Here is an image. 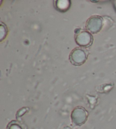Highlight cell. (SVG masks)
<instances>
[{"label": "cell", "mask_w": 116, "mask_h": 129, "mask_svg": "<svg viewBox=\"0 0 116 129\" xmlns=\"http://www.w3.org/2000/svg\"><path fill=\"white\" fill-rule=\"evenodd\" d=\"M88 51L83 47H76L71 51L69 55L71 63L75 66H82L88 59Z\"/></svg>", "instance_id": "1"}, {"label": "cell", "mask_w": 116, "mask_h": 129, "mask_svg": "<svg viewBox=\"0 0 116 129\" xmlns=\"http://www.w3.org/2000/svg\"><path fill=\"white\" fill-rule=\"evenodd\" d=\"M6 129H27V127L19 121L13 120L8 123Z\"/></svg>", "instance_id": "6"}, {"label": "cell", "mask_w": 116, "mask_h": 129, "mask_svg": "<svg viewBox=\"0 0 116 129\" xmlns=\"http://www.w3.org/2000/svg\"><path fill=\"white\" fill-rule=\"evenodd\" d=\"M88 112L82 106H77L74 109L71 113V119L74 125L81 126L87 121Z\"/></svg>", "instance_id": "2"}, {"label": "cell", "mask_w": 116, "mask_h": 129, "mask_svg": "<svg viewBox=\"0 0 116 129\" xmlns=\"http://www.w3.org/2000/svg\"><path fill=\"white\" fill-rule=\"evenodd\" d=\"M76 43L81 47H89L92 45L93 42V38L91 33L87 31H79L76 33L75 36Z\"/></svg>", "instance_id": "4"}, {"label": "cell", "mask_w": 116, "mask_h": 129, "mask_svg": "<svg viewBox=\"0 0 116 129\" xmlns=\"http://www.w3.org/2000/svg\"><path fill=\"white\" fill-rule=\"evenodd\" d=\"M103 26V18L99 15H93L87 19L86 27L89 32L96 34L101 31Z\"/></svg>", "instance_id": "3"}, {"label": "cell", "mask_w": 116, "mask_h": 129, "mask_svg": "<svg viewBox=\"0 0 116 129\" xmlns=\"http://www.w3.org/2000/svg\"><path fill=\"white\" fill-rule=\"evenodd\" d=\"M115 6H116V4H115Z\"/></svg>", "instance_id": "9"}, {"label": "cell", "mask_w": 116, "mask_h": 129, "mask_svg": "<svg viewBox=\"0 0 116 129\" xmlns=\"http://www.w3.org/2000/svg\"><path fill=\"white\" fill-rule=\"evenodd\" d=\"M22 109L21 110H19L20 112H21V113L18 112V113H17V116H18V115L19 117L22 116V115H23L24 114H25V113L27 112V108H23V112H22Z\"/></svg>", "instance_id": "8"}, {"label": "cell", "mask_w": 116, "mask_h": 129, "mask_svg": "<svg viewBox=\"0 0 116 129\" xmlns=\"http://www.w3.org/2000/svg\"><path fill=\"white\" fill-rule=\"evenodd\" d=\"M6 27L5 25L4 26L3 23H1V41L3 40L4 38H5L6 34H7V29H6L5 31V28Z\"/></svg>", "instance_id": "7"}, {"label": "cell", "mask_w": 116, "mask_h": 129, "mask_svg": "<svg viewBox=\"0 0 116 129\" xmlns=\"http://www.w3.org/2000/svg\"><path fill=\"white\" fill-rule=\"evenodd\" d=\"M70 1L68 0L64 1H56L55 2V7L61 12H64L69 9L70 6Z\"/></svg>", "instance_id": "5"}]
</instances>
